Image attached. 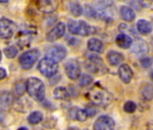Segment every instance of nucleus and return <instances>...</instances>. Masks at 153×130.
I'll return each instance as SVG.
<instances>
[{
    "label": "nucleus",
    "instance_id": "nucleus-21",
    "mask_svg": "<svg viewBox=\"0 0 153 130\" xmlns=\"http://www.w3.org/2000/svg\"><path fill=\"white\" fill-rule=\"evenodd\" d=\"M120 15H121V17L126 22H131L135 19V13H134L133 9H131V7H126V6L121 7Z\"/></svg>",
    "mask_w": 153,
    "mask_h": 130
},
{
    "label": "nucleus",
    "instance_id": "nucleus-25",
    "mask_svg": "<svg viewBox=\"0 0 153 130\" xmlns=\"http://www.w3.org/2000/svg\"><path fill=\"white\" fill-rule=\"evenodd\" d=\"M69 11L75 17H79L83 14V7L78 2H70L69 3Z\"/></svg>",
    "mask_w": 153,
    "mask_h": 130
},
{
    "label": "nucleus",
    "instance_id": "nucleus-12",
    "mask_svg": "<svg viewBox=\"0 0 153 130\" xmlns=\"http://www.w3.org/2000/svg\"><path fill=\"white\" fill-rule=\"evenodd\" d=\"M35 4L37 9L44 14H51L59 7V2L55 0H39Z\"/></svg>",
    "mask_w": 153,
    "mask_h": 130
},
{
    "label": "nucleus",
    "instance_id": "nucleus-32",
    "mask_svg": "<svg viewBox=\"0 0 153 130\" xmlns=\"http://www.w3.org/2000/svg\"><path fill=\"white\" fill-rule=\"evenodd\" d=\"M85 111H86V113H87L88 117H93V116H95V115H96V113H97L96 108H93V107H91V106H88V107L86 108Z\"/></svg>",
    "mask_w": 153,
    "mask_h": 130
},
{
    "label": "nucleus",
    "instance_id": "nucleus-31",
    "mask_svg": "<svg viewBox=\"0 0 153 130\" xmlns=\"http://www.w3.org/2000/svg\"><path fill=\"white\" fill-rule=\"evenodd\" d=\"M153 62V59L150 58V57H144L142 59H140V64L143 68H149L150 65L152 64Z\"/></svg>",
    "mask_w": 153,
    "mask_h": 130
},
{
    "label": "nucleus",
    "instance_id": "nucleus-33",
    "mask_svg": "<svg viewBox=\"0 0 153 130\" xmlns=\"http://www.w3.org/2000/svg\"><path fill=\"white\" fill-rule=\"evenodd\" d=\"M6 77H7V72H6V70L3 69V68H0V81L4 80Z\"/></svg>",
    "mask_w": 153,
    "mask_h": 130
},
{
    "label": "nucleus",
    "instance_id": "nucleus-30",
    "mask_svg": "<svg viewBox=\"0 0 153 130\" xmlns=\"http://www.w3.org/2000/svg\"><path fill=\"white\" fill-rule=\"evenodd\" d=\"M123 109L127 113H133L136 110V104L133 101L129 100V101L125 102V104L123 106Z\"/></svg>",
    "mask_w": 153,
    "mask_h": 130
},
{
    "label": "nucleus",
    "instance_id": "nucleus-14",
    "mask_svg": "<svg viewBox=\"0 0 153 130\" xmlns=\"http://www.w3.org/2000/svg\"><path fill=\"white\" fill-rule=\"evenodd\" d=\"M118 74H119L121 81L125 84L130 83L133 77V72H132L131 68L126 63L120 65V67L118 69Z\"/></svg>",
    "mask_w": 153,
    "mask_h": 130
},
{
    "label": "nucleus",
    "instance_id": "nucleus-2",
    "mask_svg": "<svg viewBox=\"0 0 153 130\" xmlns=\"http://www.w3.org/2000/svg\"><path fill=\"white\" fill-rule=\"evenodd\" d=\"M26 90L31 98L34 100L42 101L45 96V86L44 83L38 78L32 77L25 82Z\"/></svg>",
    "mask_w": 153,
    "mask_h": 130
},
{
    "label": "nucleus",
    "instance_id": "nucleus-34",
    "mask_svg": "<svg viewBox=\"0 0 153 130\" xmlns=\"http://www.w3.org/2000/svg\"><path fill=\"white\" fill-rule=\"evenodd\" d=\"M146 130H153V122H149L147 124Z\"/></svg>",
    "mask_w": 153,
    "mask_h": 130
},
{
    "label": "nucleus",
    "instance_id": "nucleus-35",
    "mask_svg": "<svg viewBox=\"0 0 153 130\" xmlns=\"http://www.w3.org/2000/svg\"><path fill=\"white\" fill-rule=\"evenodd\" d=\"M17 130H28L26 127H20V128H18Z\"/></svg>",
    "mask_w": 153,
    "mask_h": 130
},
{
    "label": "nucleus",
    "instance_id": "nucleus-22",
    "mask_svg": "<svg viewBox=\"0 0 153 130\" xmlns=\"http://www.w3.org/2000/svg\"><path fill=\"white\" fill-rule=\"evenodd\" d=\"M53 95L56 99H59V100H68L70 97L68 90L62 86L56 88L53 91Z\"/></svg>",
    "mask_w": 153,
    "mask_h": 130
},
{
    "label": "nucleus",
    "instance_id": "nucleus-11",
    "mask_svg": "<svg viewBox=\"0 0 153 130\" xmlns=\"http://www.w3.org/2000/svg\"><path fill=\"white\" fill-rule=\"evenodd\" d=\"M65 72L70 80H78L81 72L79 64L75 60H70L65 64Z\"/></svg>",
    "mask_w": 153,
    "mask_h": 130
},
{
    "label": "nucleus",
    "instance_id": "nucleus-7",
    "mask_svg": "<svg viewBox=\"0 0 153 130\" xmlns=\"http://www.w3.org/2000/svg\"><path fill=\"white\" fill-rule=\"evenodd\" d=\"M39 56H40V52L37 49H32L30 51L24 52L19 59V62L22 69L24 70L31 69L34 65V63L37 61Z\"/></svg>",
    "mask_w": 153,
    "mask_h": 130
},
{
    "label": "nucleus",
    "instance_id": "nucleus-5",
    "mask_svg": "<svg viewBox=\"0 0 153 130\" xmlns=\"http://www.w3.org/2000/svg\"><path fill=\"white\" fill-rule=\"evenodd\" d=\"M38 70L43 76L47 78H51L57 74L59 70V65L54 61L45 57L40 61L38 64Z\"/></svg>",
    "mask_w": 153,
    "mask_h": 130
},
{
    "label": "nucleus",
    "instance_id": "nucleus-38",
    "mask_svg": "<svg viewBox=\"0 0 153 130\" xmlns=\"http://www.w3.org/2000/svg\"><path fill=\"white\" fill-rule=\"evenodd\" d=\"M85 130H88V129H85Z\"/></svg>",
    "mask_w": 153,
    "mask_h": 130
},
{
    "label": "nucleus",
    "instance_id": "nucleus-19",
    "mask_svg": "<svg viewBox=\"0 0 153 130\" xmlns=\"http://www.w3.org/2000/svg\"><path fill=\"white\" fill-rule=\"evenodd\" d=\"M123 59V55L116 51H110L107 53V61L113 66H117V65L121 64Z\"/></svg>",
    "mask_w": 153,
    "mask_h": 130
},
{
    "label": "nucleus",
    "instance_id": "nucleus-28",
    "mask_svg": "<svg viewBox=\"0 0 153 130\" xmlns=\"http://www.w3.org/2000/svg\"><path fill=\"white\" fill-rule=\"evenodd\" d=\"M93 82V77L89 74H84L79 79V85L81 87H87Z\"/></svg>",
    "mask_w": 153,
    "mask_h": 130
},
{
    "label": "nucleus",
    "instance_id": "nucleus-17",
    "mask_svg": "<svg viewBox=\"0 0 153 130\" xmlns=\"http://www.w3.org/2000/svg\"><path fill=\"white\" fill-rule=\"evenodd\" d=\"M115 43L116 44L122 48V49H128L131 46L133 41L131 38V36H129L128 34H120L116 36L115 38Z\"/></svg>",
    "mask_w": 153,
    "mask_h": 130
},
{
    "label": "nucleus",
    "instance_id": "nucleus-3",
    "mask_svg": "<svg viewBox=\"0 0 153 130\" xmlns=\"http://www.w3.org/2000/svg\"><path fill=\"white\" fill-rule=\"evenodd\" d=\"M96 18L103 19L105 21H111L114 15V7L112 2L100 1L96 3Z\"/></svg>",
    "mask_w": 153,
    "mask_h": 130
},
{
    "label": "nucleus",
    "instance_id": "nucleus-4",
    "mask_svg": "<svg viewBox=\"0 0 153 130\" xmlns=\"http://www.w3.org/2000/svg\"><path fill=\"white\" fill-rule=\"evenodd\" d=\"M68 28L70 34L80 36H88L93 34L94 29L85 21L70 20L68 24Z\"/></svg>",
    "mask_w": 153,
    "mask_h": 130
},
{
    "label": "nucleus",
    "instance_id": "nucleus-26",
    "mask_svg": "<svg viewBox=\"0 0 153 130\" xmlns=\"http://www.w3.org/2000/svg\"><path fill=\"white\" fill-rule=\"evenodd\" d=\"M43 118V116L41 112L39 111H34V112H32L30 114V116L28 117V122L31 124V125H37L39 124Z\"/></svg>",
    "mask_w": 153,
    "mask_h": 130
},
{
    "label": "nucleus",
    "instance_id": "nucleus-9",
    "mask_svg": "<svg viewBox=\"0 0 153 130\" xmlns=\"http://www.w3.org/2000/svg\"><path fill=\"white\" fill-rule=\"evenodd\" d=\"M114 119L105 115L99 117L94 124V130H114Z\"/></svg>",
    "mask_w": 153,
    "mask_h": 130
},
{
    "label": "nucleus",
    "instance_id": "nucleus-37",
    "mask_svg": "<svg viewBox=\"0 0 153 130\" xmlns=\"http://www.w3.org/2000/svg\"><path fill=\"white\" fill-rule=\"evenodd\" d=\"M1 60H2V52L0 51V61H1Z\"/></svg>",
    "mask_w": 153,
    "mask_h": 130
},
{
    "label": "nucleus",
    "instance_id": "nucleus-1",
    "mask_svg": "<svg viewBox=\"0 0 153 130\" xmlns=\"http://www.w3.org/2000/svg\"><path fill=\"white\" fill-rule=\"evenodd\" d=\"M88 97L89 100L97 106H107L112 101V95L104 88L96 86L92 88L88 93Z\"/></svg>",
    "mask_w": 153,
    "mask_h": 130
},
{
    "label": "nucleus",
    "instance_id": "nucleus-24",
    "mask_svg": "<svg viewBox=\"0 0 153 130\" xmlns=\"http://www.w3.org/2000/svg\"><path fill=\"white\" fill-rule=\"evenodd\" d=\"M141 97L146 101H150L153 99V85L146 84L141 89Z\"/></svg>",
    "mask_w": 153,
    "mask_h": 130
},
{
    "label": "nucleus",
    "instance_id": "nucleus-16",
    "mask_svg": "<svg viewBox=\"0 0 153 130\" xmlns=\"http://www.w3.org/2000/svg\"><path fill=\"white\" fill-rule=\"evenodd\" d=\"M88 48L92 52L102 53L104 52L105 46L101 40L97 38H90L88 42Z\"/></svg>",
    "mask_w": 153,
    "mask_h": 130
},
{
    "label": "nucleus",
    "instance_id": "nucleus-18",
    "mask_svg": "<svg viewBox=\"0 0 153 130\" xmlns=\"http://www.w3.org/2000/svg\"><path fill=\"white\" fill-rule=\"evenodd\" d=\"M69 118L71 119H76L80 122L86 121L88 119V115L85 111V109H80L78 108H72L68 112Z\"/></svg>",
    "mask_w": 153,
    "mask_h": 130
},
{
    "label": "nucleus",
    "instance_id": "nucleus-36",
    "mask_svg": "<svg viewBox=\"0 0 153 130\" xmlns=\"http://www.w3.org/2000/svg\"><path fill=\"white\" fill-rule=\"evenodd\" d=\"M68 130H79L78 128H76V127H70V128H68Z\"/></svg>",
    "mask_w": 153,
    "mask_h": 130
},
{
    "label": "nucleus",
    "instance_id": "nucleus-10",
    "mask_svg": "<svg viewBox=\"0 0 153 130\" xmlns=\"http://www.w3.org/2000/svg\"><path fill=\"white\" fill-rule=\"evenodd\" d=\"M67 55V51L62 45H54L49 49L46 53V58H49L55 62L61 61Z\"/></svg>",
    "mask_w": 153,
    "mask_h": 130
},
{
    "label": "nucleus",
    "instance_id": "nucleus-6",
    "mask_svg": "<svg viewBox=\"0 0 153 130\" xmlns=\"http://www.w3.org/2000/svg\"><path fill=\"white\" fill-rule=\"evenodd\" d=\"M37 34V30L35 27L33 26H26L21 29L17 35H16V42L17 44L21 48H25L29 45L34 36Z\"/></svg>",
    "mask_w": 153,
    "mask_h": 130
},
{
    "label": "nucleus",
    "instance_id": "nucleus-13",
    "mask_svg": "<svg viewBox=\"0 0 153 130\" xmlns=\"http://www.w3.org/2000/svg\"><path fill=\"white\" fill-rule=\"evenodd\" d=\"M65 30H66V25L64 23L60 22L59 24H57L46 35V39L48 42H55L58 39H59L60 37H62L65 34Z\"/></svg>",
    "mask_w": 153,
    "mask_h": 130
},
{
    "label": "nucleus",
    "instance_id": "nucleus-8",
    "mask_svg": "<svg viewBox=\"0 0 153 130\" xmlns=\"http://www.w3.org/2000/svg\"><path fill=\"white\" fill-rule=\"evenodd\" d=\"M16 31V24L7 18L0 19V37L3 39H10Z\"/></svg>",
    "mask_w": 153,
    "mask_h": 130
},
{
    "label": "nucleus",
    "instance_id": "nucleus-23",
    "mask_svg": "<svg viewBox=\"0 0 153 130\" xmlns=\"http://www.w3.org/2000/svg\"><path fill=\"white\" fill-rule=\"evenodd\" d=\"M14 102V96L11 92L2 91L0 92V104L3 106H9Z\"/></svg>",
    "mask_w": 153,
    "mask_h": 130
},
{
    "label": "nucleus",
    "instance_id": "nucleus-27",
    "mask_svg": "<svg viewBox=\"0 0 153 130\" xmlns=\"http://www.w3.org/2000/svg\"><path fill=\"white\" fill-rule=\"evenodd\" d=\"M26 90V85L24 81H20L16 83L15 85V92H16V95L20 97V96H23L25 94Z\"/></svg>",
    "mask_w": 153,
    "mask_h": 130
},
{
    "label": "nucleus",
    "instance_id": "nucleus-29",
    "mask_svg": "<svg viewBox=\"0 0 153 130\" xmlns=\"http://www.w3.org/2000/svg\"><path fill=\"white\" fill-rule=\"evenodd\" d=\"M4 52H5L6 56H7L8 59H13V58H15V57L17 55V53H18V51H17V49H16L15 46L7 47V48H5Z\"/></svg>",
    "mask_w": 153,
    "mask_h": 130
},
{
    "label": "nucleus",
    "instance_id": "nucleus-15",
    "mask_svg": "<svg viewBox=\"0 0 153 130\" xmlns=\"http://www.w3.org/2000/svg\"><path fill=\"white\" fill-rule=\"evenodd\" d=\"M149 45L144 40L138 39L131 44V52L138 55H143L149 52Z\"/></svg>",
    "mask_w": 153,
    "mask_h": 130
},
{
    "label": "nucleus",
    "instance_id": "nucleus-20",
    "mask_svg": "<svg viewBox=\"0 0 153 130\" xmlns=\"http://www.w3.org/2000/svg\"><path fill=\"white\" fill-rule=\"evenodd\" d=\"M137 30L141 34H149L152 32L153 27L150 22L145 19H140L137 23Z\"/></svg>",
    "mask_w": 153,
    "mask_h": 130
}]
</instances>
